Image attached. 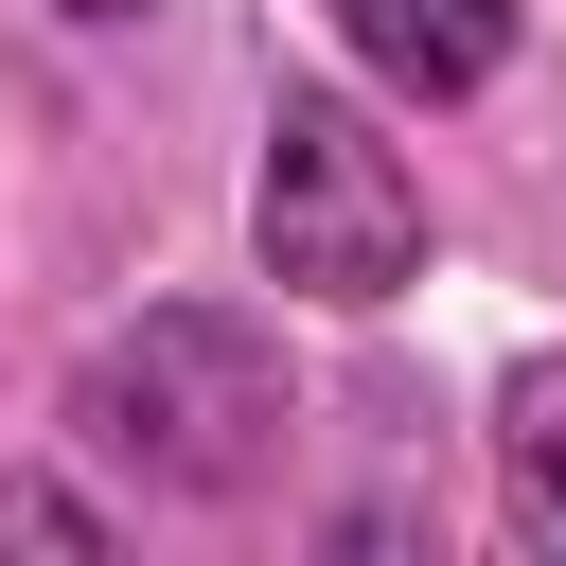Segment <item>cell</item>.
<instances>
[{"mask_svg": "<svg viewBox=\"0 0 566 566\" xmlns=\"http://www.w3.org/2000/svg\"><path fill=\"white\" fill-rule=\"evenodd\" d=\"M71 442H106L142 495H265L283 442H301V371H283V318L248 301H142L88 371H71Z\"/></svg>", "mask_w": 566, "mask_h": 566, "instance_id": "1", "label": "cell"}, {"mask_svg": "<svg viewBox=\"0 0 566 566\" xmlns=\"http://www.w3.org/2000/svg\"><path fill=\"white\" fill-rule=\"evenodd\" d=\"M248 248H265L283 301H336V318L407 301L424 283V177H407V142H371V106H336V88H283L265 106V177H248Z\"/></svg>", "mask_w": 566, "mask_h": 566, "instance_id": "2", "label": "cell"}, {"mask_svg": "<svg viewBox=\"0 0 566 566\" xmlns=\"http://www.w3.org/2000/svg\"><path fill=\"white\" fill-rule=\"evenodd\" d=\"M336 18V53L371 71V88H407V106H478L495 71H513V35H531V0H318Z\"/></svg>", "mask_w": 566, "mask_h": 566, "instance_id": "3", "label": "cell"}, {"mask_svg": "<svg viewBox=\"0 0 566 566\" xmlns=\"http://www.w3.org/2000/svg\"><path fill=\"white\" fill-rule=\"evenodd\" d=\"M495 495L531 548H566V354H513L495 371Z\"/></svg>", "mask_w": 566, "mask_h": 566, "instance_id": "4", "label": "cell"}, {"mask_svg": "<svg viewBox=\"0 0 566 566\" xmlns=\"http://www.w3.org/2000/svg\"><path fill=\"white\" fill-rule=\"evenodd\" d=\"M0 548H71L88 566V548H124V513L71 495V478H35V460H0Z\"/></svg>", "mask_w": 566, "mask_h": 566, "instance_id": "5", "label": "cell"}, {"mask_svg": "<svg viewBox=\"0 0 566 566\" xmlns=\"http://www.w3.org/2000/svg\"><path fill=\"white\" fill-rule=\"evenodd\" d=\"M53 18H88V35H124V18H159V0H53Z\"/></svg>", "mask_w": 566, "mask_h": 566, "instance_id": "6", "label": "cell"}]
</instances>
